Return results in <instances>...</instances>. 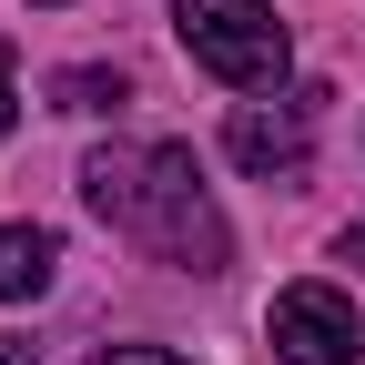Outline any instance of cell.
<instances>
[{
  "label": "cell",
  "instance_id": "7",
  "mask_svg": "<svg viewBox=\"0 0 365 365\" xmlns=\"http://www.w3.org/2000/svg\"><path fill=\"white\" fill-rule=\"evenodd\" d=\"M91 365H182V355H163V345H112V355H91Z\"/></svg>",
  "mask_w": 365,
  "mask_h": 365
},
{
  "label": "cell",
  "instance_id": "4",
  "mask_svg": "<svg viewBox=\"0 0 365 365\" xmlns=\"http://www.w3.org/2000/svg\"><path fill=\"white\" fill-rule=\"evenodd\" d=\"M223 153H234L244 173H264V182H294L304 173V153H314V91H294V102H244L234 122H223Z\"/></svg>",
  "mask_w": 365,
  "mask_h": 365
},
{
  "label": "cell",
  "instance_id": "9",
  "mask_svg": "<svg viewBox=\"0 0 365 365\" xmlns=\"http://www.w3.org/2000/svg\"><path fill=\"white\" fill-rule=\"evenodd\" d=\"M0 365H31V345H21V335H0Z\"/></svg>",
  "mask_w": 365,
  "mask_h": 365
},
{
  "label": "cell",
  "instance_id": "11",
  "mask_svg": "<svg viewBox=\"0 0 365 365\" xmlns=\"http://www.w3.org/2000/svg\"><path fill=\"white\" fill-rule=\"evenodd\" d=\"M41 11H61V0H41Z\"/></svg>",
  "mask_w": 365,
  "mask_h": 365
},
{
  "label": "cell",
  "instance_id": "8",
  "mask_svg": "<svg viewBox=\"0 0 365 365\" xmlns=\"http://www.w3.org/2000/svg\"><path fill=\"white\" fill-rule=\"evenodd\" d=\"M11 122H21V91H11V41H0V143H11Z\"/></svg>",
  "mask_w": 365,
  "mask_h": 365
},
{
  "label": "cell",
  "instance_id": "3",
  "mask_svg": "<svg viewBox=\"0 0 365 365\" xmlns=\"http://www.w3.org/2000/svg\"><path fill=\"white\" fill-rule=\"evenodd\" d=\"M264 335H274V355H284V365H355V355H365L355 304H345L335 284H284V294H274V314H264Z\"/></svg>",
  "mask_w": 365,
  "mask_h": 365
},
{
  "label": "cell",
  "instance_id": "2",
  "mask_svg": "<svg viewBox=\"0 0 365 365\" xmlns=\"http://www.w3.org/2000/svg\"><path fill=\"white\" fill-rule=\"evenodd\" d=\"M173 31H182V51L213 81H234V91H274L284 61H294V41H284V21L264 0H173Z\"/></svg>",
  "mask_w": 365,
  "mask_h": 365
},
{
  "label": "cell",
  "instance_id": "6",
  "mask_svg": "<svg viewBox=\"0 0 365 365\" xmlns=\"http://www.w3.org/2000/svg\"><path fill=\"white\" fill-rule=\"evenodd\" d=\"M51 102H61V112H112V102H122V71H61Z\"/></svg>",
  "mask_w": 365,
  "mask_h": 365
},
{
  "label": "cell",
  "instance_id": "5",
  "mask_svg": "<svg viewBox=\"0 0 365 365\" xmlns=\"http://www.w3.org/2000/svg\"><path fill=\"white\" fill-rule=\"evenodd\" d=\"M51 274H61V244L41 234V223H0V304L51 294Z\"/></svg>",
  "mask_w": 365,
  "mask_h": 365
},
{
  "label": "cell",
  "instance_id": "1",
  "mask_svg": "<svg viewBox=\"0 0 365 365\" xmlns=\"http://www.w3.org/2000/svg\"><path fill=\"white\" fill-rule=\"evenodd\" d=\"M81 203L122 244H143L153 264H173V274H223L234 264V223L203 193V163L182 143H102L81 163Z\"/></svg>",
  "mask_w": 365,
  "mask_h": 365
},
{
  "label": "cell",
  "instance_id": "10",
  "mask_svg": "<svg viewBox=\"0 0 365 365\" xmlns=\"http://www.w3.org/2000/svg\"><path fill=\"white\" fill-rule=\"evenodd\" d=\"M345 264H355V274H365V223H355V234H345Z\"/></svg>",
  "mask_w": 365,
  "mask_h": 365
}]
</instances>
